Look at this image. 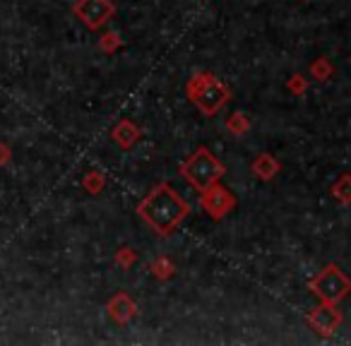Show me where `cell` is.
<instances>
[{
  "instance_id": "cell-1",
  "label": "cell",
  "mask_w": 351,
  "mask_h": 346,
  "mask_svg": "<svg viewBox=\"0 0 351 346\" xmlns=\"http://www.w3.org/2000/svg\"><path fill=\"white\" fill-rule=\"evenodd\" d=\"M75 12H77L89 27H97L99 22L108 15V5H106V0H80V5L75 8Z\"/></svg>"
},
{
  "instance_id": "cell-2",
  "label": "cell",
  "mask_w": 351,
  "mask_h": 346,
  "mask_svg": "<svg viewBox=\"0 0 351 346\" xmlns=\"http://www.w3.org/2000/svg\"><path fill=\"white\" fill-rule=\"evenodd\" d=\"M10 156H12L10 147H8L5 142H0V166H5L8 161H10Z\"/></svg>"
}]
</instances>
